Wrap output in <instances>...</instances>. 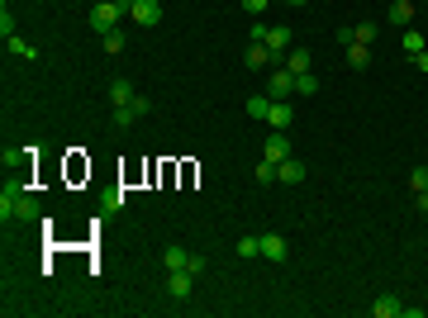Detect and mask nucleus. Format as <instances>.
<instances>
[{
  "label": "nucleus",
  "instance_id": "obj_8",
  "mask_svg": "<svg viewBox=\"0 0 428 318\" xmlns=\"http://www.w3.org/2000/svg\"><path fill=\"white\" fill-rule=\"evenodd\" d=\"M262 257H267V262H286V257H291V242L281 238V233H267V238H262Z\"/></svg>",
  "mask_w": 428,
  "mask_h": 318
},
{
  "label": "nucleus",
  "instance_id": "obj_34",
  "mask_svg": "<svg viewBox=\"0 0 428 318\" xmlns=\"http://www.w3.org/2000/svg\"><path fill=\"white\" fill-rule=\"evenodd\" d=\"M119 5H124V10H129V5H134V0H119Z\"/></svg>",
  "mask_w": 428,
  "mask_h": 318
},
{
  "label": "nucleus",
  "instance_id": "obj_3",
  "mask_svg": "<svg viewBox=\"0 0 428 318\" xmlns=\"http://www.w3.org/2000/svg\"><path fill=\"white\" fill-rule=\"evenodd\" d=\"M119 15H124V5H119V0H100V5H95L86 19H91V29H95V33H109V29H119Z\"/></svg>",
  "mask_w": 428,
  "mask_h": 318
},
{
  "label": "nucleus",
  "instance_id": "obj_10",
  "mask_svg": "<svg viewBox=\"0 0 428 318\" xmlns=\"http://www.w3.org/2000/svg\"><path fill=\"white\" fill-rule=\"evenodd\" d=\"M162 266H167V271H186V266H190V252L181 247V242H171V247H162Z\"/></svg>",
  "mask_w": 428,
  "mask_h": 318
},
{
  "label": "nucleus",
  "instance_id": "obj_20",
  "mask_svg": "<svg viewBox=\"0 0 428 318\" xmlns=\"http://www.w3.org/2000/svg\"><path fill=\"white\" fill-rule=\"evenodd\" d=\"M376 33H381V29H376L372 19H367V24H357V29H352V38H348V43H367V48H372V43H376Z\"/></svg>",
  "mask_w": 428,
  "mask_h": 318
},
{
  "label": "nucleus",
  "instance_id": "obj_4",
  "mask_svg": "<svg viewBox=\"0 0 428 318\" xmlns=\"http://www.w3.org/2000/svg\"><path fill=\"white\" fill-rule=\"evenodd\" d=\"M267 95H271V100H286V95H295V72H286V67H271Z\"/></svg>",
  "mask_w": 428,
  "mask_h": 318
},
{
  "label": "nucleus",
  "instance_id": "obj_22",
  "mask_svg": "<svg viewBox=\"0 0 428 318\" xmlns=\"http://www.w3.org/2000/svg\"><path fill=\"white\" fill-rule=\"evenodd\" d=\"M314 90H319V77H314V72L295 77V95H314Z\"/></svg>",
  "mask_w": 428,
  "mask_h": 318
},
{
  "label": "nucleus",
  "instance_id": "obj_11",
  "mask_svg": "<svg viewBox=\"0 0 428 318\" xmlns=\"http://www.w3.org/2000/svg\"><path fill=\"white\" fill-rule=\"evenodd\" d=\"M167 290H171V299H190V290H195V276H190V271H171Z\"/></svg>",
  "mask_w": 428,
  "mask_h": 318
},
{
  "label": "nucleus",
  "instance_id": "obj_24",
  "mask_svg": "<svg viewBox=\"0 0 428 318\" xmlns=\"http://www.w3.org/2000/svg\"><path fill=\"white\" fill-rule=\"evenodd\" d=\"M238 257H262V238H238Z\"/></svg>",
  "mask_w": 428,
  "mask_h": 318
},
{
  "label": "nucleus",
  "instance_id": "obj_25",
  "mask_svg": "<svg viewBox=\"0 0 428 318\" xmlns=\"http://www.w3.org/2000/svg\"><path fill=\"white\" fill-rule=\"evenodd\" d=\"M409 190H414V195L428 190V166H414V171H409Z\"/></svg>",
  "mask_w": 428,
  "mask_h": 318
},
{
  "label": "nucleus",
  "instance_id": "obj_30",
  "mask_svg": "<svg viewBox=\"0 0 428 318\" xmlns=\"http://www.w3.org/2000/svg\"><path fill=\"white\" fill-rule=\"evenodd\" d=\"M205 266H210V262H205V257H200V252H190V266H186L190 276H200V271H205Z\"/></svg>",
  "mask_w": 428,
  "mask_h": 318
},
{
  "label": "nucleus",
  "instance_id": "obj_9",
  "mask_svg": "<svg viewBox=\"0 0 428 318\" xmlns=\"http://www.w3.org/2000/svg\"><path fill=\"white\" fill-rule=\"evenodd\" d=\"M291 119H295V109L286 105V100H271V109H267V124H271V129L286 133V129H291Z\"/></svg>",
  "mask_w": 428,
  "mask_h": 318
},
{
  "label": "nucleus",
  "instance_id": "obj_12",
  "mask_svg": "<svg viewBox=\"0 0 428 318\" xmlns=\"http://www.w3.org/2000/svg\"><path fill=\"white\" fill-rule=\"evenodd\" d=\"M271 62H276V57H271L267 43H247V67H252V72H267Z\"/></svg>",
  "mask_w": 428,
  "mask_h": 318
},
{
  "label": "nucleus",
  "instance_id": "obj_15",
  "mask_svg": "<svg viewBox=\"0 0 428 318\" xmlns=\"http://www.w3.org/2000/svg\"><path fill=\"white\" fill-rule=\"evenodd\" d=\"M109 100H114V109L134 105V86H129L124 77H114V81H109Z\"/></svg>",
  "mask_w": 428,
  "mask_h": 318
},
{
  "label": "nucleus",
  "instance_id": "obj_29",
  "mask_svg": "<svg viewBox=\"0 0 428 318\" xmlns=\"http://www.w3.org/2000/svg\"><path fill=\"white\" fill-rule=\"evenodd\" d=\"M271 0H243V10H247V15H252V19H257V15H262V10H267Z\"/></svg>",
  "mask_w": 428,
  "mask_h": 318
},
{
  "label": "nucleus",
  "instance_id": "obj_16",
  "mask_svg": "<svg viewBox=\"0 0 428 318\" xmlns=\"http://www.w3.org/2000/svg\"><path fill=\"white\" fill-rule=\"evenodd\" d=\"M372 314H376V318H400V314H404V304L395 299V294H381V299L372 304Z\"/></svg>",
  "mask_w": 428,
  "mask_h": 318
},
{
  "label": "nucleus",
  "instance_id": "obj_28",
  "mask_svg": "<svg viewBox=\"0 0 428 318\" xmlns=\"http://www.w3.org/2000/svg\"><path fill=\"white\" fill-rule=\"evenodd\" d=\"M257 181H262V186H271V181H276V166H271L267 157H262V166H257Z\"/></svg>",
  "mask_w": 428,
  "mask_h": 318
},
{
  "label": "nucleus",
  "instance_id": "obj_2",
  "mask_svg": "<svg viewBox=\"0 0 428 318\" xmlns=\"http://www.w3.org/2000/svg\"><path fill=\"white\" fill-rule=\"evenodd\" d=\"M0 218L10 223V218H38V205H33V195H24V190H10L5 186V195H0Z\"/></svg>",
  "mask_w": 428,
  "mask_h": 318
},
{
  "label": "nucleus",
  "instance_id": "obj_1",
  "mask_svg": "<svg viewBox=\"0 0 428 318\" xmlns=\"http://www.w3.org/2000/svg\"><path fill=\"white\" fill-rule=\"evenodd\" d=\"M247 38H252V43H267L271 57H286V53L295 48V43H291L295 33H291L286 24H276V29H271V24H252V33H247Z\"/></svg>",
  "mask_w": 428,
  "mask_h": 318
},
{
  "label": "nucleus",
  "instance_id": "obj_6",
  "mask_svg": "<svg viewBox=\"0 0 428 318\" xmlns=\"http://www.w3.org/2000/svg\"><path fill=\"white\" fill-rule=\"evenodd\" d=\"M262 157H267L271 166H276V161H286V157H291V138H286V133H276V129H271V138H267V143H262Z\"/></svg>",
  "mask_w": 428,
  "mask_h": 318
},
{
  "label": "nucleus",
  "instance_id": "obj_5",
  "mask_svg": "<svg viewBox=\"0 0 428 318\" xmlns=\"http://www.w3.org/2000/svg\"><path fill=\"white\" fill-rule=\"evenodd\" d=\"M129 15H134L143 29H153V24H162V0H134Z\"/></svg>",
  "mask_w": 428,
  "mask_h": 318
},
{
  "label": "nucleus",
  "instance_id": "obj_17",
  "mask_svg": "<svg viewBox=\"0 0 428 318\" xmlns=\"http://www.w3.org/2000/svg\"><path fill=\"white\" fill-rule=\"evenodd\" d=\"M348 67L352 72H367L372 67V48L367 43H348Z\"/></svg>",
  "mask_w": 428,
  "mask_h": 318
},
{
  "label": "nucleus",
  "instance_id": "obj_23",
  "mask_svg": "<svg viewBox=\"0 0 428 318\" xmlns=\"http://www.w3.org/2000/svg\"><path fill=\"white\" fill-rule=\"evenodd\" d=\"M267 109H271V95H252V100H247V114H252V119H267Z\"/></svg>",
  "mask_w": 428,
  "mask_h": 318
},
{
  "label": "nucleus",
  "instance_id": "obj_35",
  "mask_svg": "<svg viewBox=\"0 0 428 318\" xmlns=\"http://www.w3.org/2000/svg\"><path fill=\"white\" fill-rule=\"evenodd\" d=\"M286 5H305V0H286Z\"/></svg>",
  "mask_w": 428,
  "mask_h": 318
},
{
  "label": "nucleus",
  "instance_id": "obj_18",
  "mask_svg": "<svg viewBox=\"0 0 428 318\" xmlns=\"http://www.w3.org/2000/svg\"><path fill=\"white\" fill-rule=\"evenodd\" d=\"M409 19H414V0H395V5H390V24L409 29Z\"/></svg>",
  "mask_w": 428,
  "mask_h": 318
},
{
  "label": "nucleus",
  "instance_id": "obj_33",
  "mask_svg": "<svg viewBox=\"0 0 428 318\" xmlns=\"http://www.w3.org/2000/svg\"><path fill=\"white\" fill-rule=\"evenodd\" d=\"M414 205H419V209L428 214V190H419V195H414Z\"/></svg>",
  "mask_w": 428,
  "mask_h": 318
},
{
  "label": "nucleus",
  "instance_id": "obj_13",
  "mask_svg": "<svg viewBox=\"0 0 428 318\" xmlns=\"http://www.w3.org/2000/svg\"><path fill=\"white\" fill-rule=\"evenodd\" d=\"M5 48H10V57H20V62H38V48L24 43L20 33H10V38H5Z\"/></svg>",
  "mask_w": 428,
  "mask_h": 318
},
{
  "label": "nucleus",
  "instance_id": "obj_19",
  "mask_svg": "<svg viewBox=\"0 0 428 318\" xmlns=\"http://www.w3.org/2000/svg\"><path fill=\"white\" fill-rule=\"evenodd\" d=\"M100 48H105L109 57L124 53V29H109V33H100Z\"/></svg>",
  "mask_w": 428,
  "mask_h": 318
},
{
  "label": "nucleus",
  "instance_id": "obj_21",
  "mask_svg": "<svg viewBox=\"0 0 428 318\" xmlns=\"http://www.w3.org/2000/svg\"><path fill=\"white\" fill-rule=\"evenodd\" d=\"M400 43H404V53H409V57H414V53H424V33H419V29H404V38H400Z\"/></svg>",
  "mask_w": 428,
  "mask_h": 318
},
{
  "label": "nucleus",
  "instance_id": "obj_7",
  "mask_svg": "<svg viewBox=\"0 0 428 318\" xmlns=\"http://www.w3.org/2000/svg\"><path fill=\"white\" fill-rule=\"evenodd\" d=\"M276 181H281V186H300V181H305V161L300 157L276 161Z\"/></svg>",
  "mask_w": 428,
  "mask_h": 318
},
{
  "label": "nucleus",
  "instance_id": "obj_14",
  "mask_svg": "<svg viewBox=\"0 0 428 318\" xmlns=\"http://www.w3.org/2000/svg\"><path fill=\"white\" fill-rule=\"evenodd\" d=\"M286 72H295V77H305V72H314V57L305 53V48H291V53H286Z\"/></svg>",
  "mask_w": 428,
  "mask_h": 318
},
{
  "label": "nucleus",
  "instance_id": "obj_27",
  "mask_svg": "<svg viewBox=\"0 0 428 318\" xmlns=\"http://www.w3.org/2000/svg\"><path fill=\"white\" fill-rule=\"evenodd\" d=\"M15 33V15H10V5H0V38H10Z\"/></svg>",
  "mask_w": 428,
  "mask_h": 318
},
{
  "label": "nucleus",
  "instance_id": "obj_31",
  "mask_svg": "<svg viewBox=\"0 0 428 318\" xmlns=\"http://www.w3.org/2000/svg\"><path fill=\"white\" fill-rule=\"evenodd\" d=\"M148 109H153V100H148V95H134V114H138V119H143Z\"/></svg>",
  "mask_w": 428,
  "mask_h": 318
},
{
  "label": "nucleus",
  "instance_id": "obj_32",
  "mask_svg": "<svg viewBox=\"0 0 428 318\" xmlns=\"http://www.w3.org/2000/svg\"><path fill=\"white\" fill-rule=\"evenodd\" d=\"M409 62H414L419 72H428V53H414V57H409Z\"/></svg>",
  "mask_w": 428,
  "mask_h": 318
},
{
  "label": "nucleus",
  "instance_id": "obj_26",
  "mask_svg": "<svg viewBox=\"0 0 428 318\" xmlns=\"http://www.w3.org/2000/svg\"><path fill=\"white\" fill-rule=\"evenodd\" d=\"M129 124H138V114H134V105L114 109V129H129Z\"/></svg>",
  "mask_w": 428,
  "mask_h": 318
}]
</instances>
